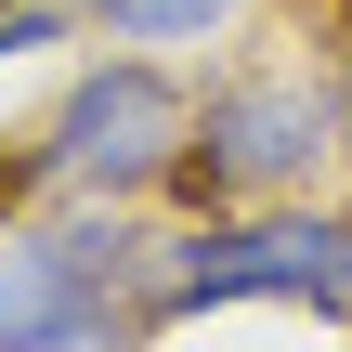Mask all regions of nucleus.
Here are the masks:
<instances>
[{
	"instance_id": "1",
	"label": "nucleus",
	"mask_w": 352,
	"mask_h": 352,
	"mask_svg": "<svg viewBox=\"0 0 352 352\" xmlns=\"http://www.w3.org/2000/svg\"><path fill=\"white\" fill-rule=\"evenodd\" d=\"M157 235L144 209H0V352H144L157 327Z\"/></svg>"
},
{
	"instance_id": "2",
	"label": "nucleus",
	"mask_w": 352,
	"mask_h": 352,
	"mask_svg": "<svg viewBox=\"0 0 352 352\" xmlns=\"http://www.w3.org/2000/svg\"><path fill=\"white\" fill-rule=\"evenodd\" d=\"M196 157V78L170 52H78L26 131V183L65 209H157Z\"/></svg>"
},
{
	"instance_id": "3",
	"label": "nucleus",
	"mask_w": 352,
	"mask_h": 352,
	"mask_svg": "<svg viewBox=\"0 0 352 352\" xmlns=\"http://www.w3.org/2000/svg\"><path fill=\"white\" fill-rule=\"evenodd\" d=\"M327 170H352V91L327 52H261L196 91L183 209H287V196H327Z\"/></svg>"
},
{
	"instance_id": "4",
	"label": "nucleus",
	"mask_w": 352,
	"mask_h": 352,
	"mask_svg": "<svg viewBox=\"0 0 352 352\" xmlns=\"http://www.w3.org/2000/svg\"><path fill=\"white\" fill-rule=\"evenodd\" d=\"M287 300L352 327V196H287V209H183L157 235V327Z\"/></svg>"
},
{
	"instance_id": "5",
	"label": "nucleus",
	"mask_w": 352,
	"mask_h": 352,
	"mask_svg": "<svg viewBox=\"0 0 352 352\" xmlns=\"http://www.w3.org/2000/svg\"><path fill=\"white\" fill-rule=\"evenodd\" d=\"M78 13V39H104V52H209V39H235L261 0H65Z\"/></svg>"
},
{
	"instance_id": "6",
	"label": "nucleus",
	"mask_w": 352,
	"mask_h": 352,
	"mask_svg": "<svg viewBox=\"0 0 352 352\" xmlns=\"http://www.w3.org/2000/svg\"><path fill=\"white\" fill-rule=\"evenodd\" d=\"M78 39V13L65 0H0V65H26V52H65Z\"/></svg>"
},
{
	"instance_id": "7",
	"label": "nucleus",
	"mask_w": 352,
	"mask_h": 352,
	"mask_svg": "<svg viewBox=\"0 0 352 352\" xmlns=\"http://www.w3.org/2000/svg\"><path fill=\"white\" fill-rule=\"evenodd\" d=\"M327 65H340V91H352V0H340V39H327Z\"/></svg>"
}]
</instances>
